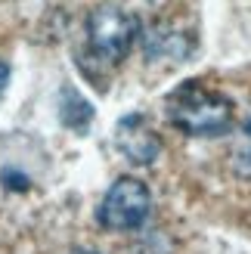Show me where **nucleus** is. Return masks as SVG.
Segmentation results:
<instances>
[{
	"mask_svg": "<svg viewBox=\"0 0 251 254\" xmlns=\"http://www.w3.org/2000/svg\"><path fill=\"white\" fill-rule=\"evenodd\" d=\"M165 115L186 136H223L236 124V106L227 93L186 81L165 96Z\"/></svg>",
	"mask_w": 251,
	"mask_h": 254,
	"instance_id": "f257e3e1",
	"label": "nucleus"
},
{
	"mask_svg": "<svg viewBox=\"0 0 251 254\" xmlns=\"http://www.w3.org/2000/svg\"><path fill=\"white\" fill-rule=\"evenodd\" d=\"M140 19L121 6H96L87 16V50L103 65H118L140 41Z\"/></svg>",
	"mask_w": 251,
	"mask_h": 254,
	"instance_id": "f03ea898",
	"label": "nucleus"
},
{
	"mask_svg": "<svg viewBox=\"0 0 251 254\" xmlns=\"http://www.w3.org/2000/svg\"><path fill=\"white\" fill-rule=\"evenodd\" d=\"M152 214V192L136 177H118L106 189L96 208V220L112 233H136L143 230Z\"/></svg>",
	"mask_w": 251,
	"mask_h": 254,
	"instance_id": "7ed1b4c3",
	"label": "nucleus"
},
{
	"mask_svg": "<svg viewBox=\"0 0 251 254\" xmlns=\"http://www.w3.org/2000/svg\"><path fill=\"white\" fill-rule=\"evenodd\" d=\"M115 149L121 152L124 158L130 164H140V168H149V164H155L161 158V133L152 127L146 115L140 112H130V115H124L118 124H115Z\"/></svg>",
	"mask_w": 251,
	"mask_h": 254,
	"instance_id": "20e7f679",
	"label": "nucleus"
},
{
	"mask_svg": "<svg viewBox=\"0 0 251 254\" xmlns=\"http://www.w3.org/2000/svg\"><path fill=\"white\" fill-rule=\"evenodd\" d=\"M140 44L149 62H174V65H180V62L192 56L195 34L174 22H155L146 31H140Z\"/></svg>",
	"mask_w": 251,
	"mask_h": 254,
	"instance_id": "39448f33",
	"label": "nucleus"
},
{
	"mask_svg": "<svg viewBox=\"0 0 251 254\" xmlns=\"http://www.w3.org/2000/svg\"><path fill=\"white\" fill-rule=\"evenodd\" d=\"M59 121L74 133H84L93 121V106L87 103L71 84H65L59 90Z\"/></svg>",
	"mask_w": 251,
	"mask_h": 254,
	"instance_id": "423d86ee",
	"label": "nucleus"
},
{
	"mask_svg": "<svg viewBox=\"0 0 251 254\" xmlns=\"http://www.w3.org/2000/svg\"><path fill=\"white\" fill-rule=\"evenodd\" d=\"M230 164L239 177L251 180V115L239 124V130H236L233 149H230Z\"/></svg>",
	"mask_w": 251,
	"mask_h": 254,
	"instance_id": "0eeeda50",
	"label": "nucleus"
},
{
	"mask_svg": "<svg viewBox=\"0 0 251 254\" xmlns=\"http://www.w3.org/2000/svg\"><path fill=\"white\" fill-rule=\"evenodd\" d=\"M136 254H171V242H168V236L161 233V230H152L146 239H143V245Z\"/></svg>",
	"mask_w": 251,
	"mask_h": 254,
	"instance_id": "6e6552de",
	"label": "nucleus"
},
{
	"mask_svg": "<svg viewBox=\"0 0 251 254\" xmlns=\"http://www.w3.org/2000/svg\"><path fill=\"white\" fill-rule=\"evenodd\" d=\"M6 87H9V62L0 59V99L6 96Z\"/></svg>",
	"mask_w": 251,
	"mask_h": 254,
	"instance_id": "1a4fd4ad",
	"label": "nucleus"
},
{
	"mask_svg": "<svg viewBox=\"0 0 251 254\" xmlns=\"http://www.w3.org/2000/svg\"><path fill=\"white\" fill-rule=\"evenodd\" d=\"M81 254H96V251H81Z\"/></svg>",
	"mask_w": 251,
	"mask_h": 254,
	"instance_id": "9d476101",
	"label": "nucleus"
}]
</instances>
